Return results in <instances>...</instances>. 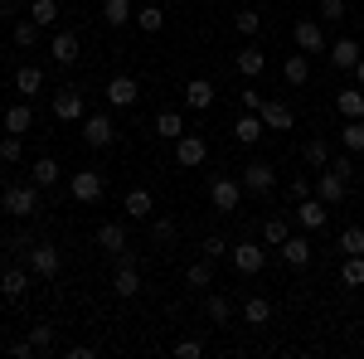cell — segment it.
Masks as SVG:
<instances>
[{"instance_id":"cell-6","label":"cell","mask_w":364,"mask_h":359,"mask_svg":"<svg viewBox=\"0 0 364 359\" xmlns=\"http://www.w3.org/2000/svg\"><path fill=\"white\" fill-rule=\"evenodd\" d=\"M204 156H209V141L195 136V132H185V136L175 141V166L195 170V166H204Z\"/></svg>"},{"instance_id":"cell-31","label":"cell","mask_w":364,"mask_h":359,"mask_svg":"<svg viewBox=\"0 0 364 359\" xmlns=\"http://www.w3.org/2000/svg\"><path fill=\"white\" fill-rule=\"evenodd\" d=\"M243 321H248L252 331H262V326L272 321V301H262V296H248V301H243Z\"/></svg>"},{"instance_id":"cell-45","label":"cell","mask_w":364,"mask_h":359,"mask_svg":"<svg viewBox=\"0 0 364 359\" xmlns=\"http://www.w3.org/2000/svg\"><path fill=\"white\" fill-rule=\"evenodd\" d=\"M34 243H39V238H34L29 228H20V233H10V243H5V248L15 252V262H20V257H29V248H34Z\"/></svg>"},{"instance_id":"cell-12","label":"cell","mask_w":364,"mask_h":359,"mask_svg":"<svg viewBox=\"0 0 364 359\" xmlns=\"http://www.w3.org/2000/svg\"><path fill=\"white\" fill-rule=\"evenodd\" d=\"M257 117H262V127H267V132H291V127H296V112L287 107V102H262Z\"/></svg>"},{"instance_id":"cell-36","label":"cell","mask_w":364,"mask_h":359,"mask_svg":"<svg viewBox=\"0 0 364 359\" xmlns=\"http://www.w3.org/2000/svg\"><path fill=\"white\" fill-rule=\"evenodd\" d=\"M10 39H15V49H34V44H39V25H34V20H15V29H10Z\"/></svg>"},{"instance_id":"cell-5","label":"cell","mask_w":364,"mask_h":359,"mask_svg":"<svg viewBox=\"0 0 364 359\" xmlns=\"http://www.w3.org/2000/svg\"><path fill=\"white\" fill-rule=\"evenodd\" d=\"M25 262H29V272H34V277H58V267H63V252H58L54 243H34Z\"/></svg>"},{"instance_id":"cell-42","label":"cell","mask_w":364,"mask_h":359,"mask_svg":"<svg viewBox=\"0 0 364 359\" xmlns=\"http://www.w3.org/2000/svg\"><path fill=\"white\" fill-rule=\"evenodd\" d=\"M262 243H272V248L287 243V219H282V214H272V219L262 223Z\"/></svg>"},{"instance_id":"cell-8","label":"cell","mask_w":364,"mask_h":359,"mask_svg":"<svg viewBox=\"0 0 364 359\" xmlns=\"http://www.w3.org/2000/svg\"><path fill=\"white\" fill-rule=\"evenodd\" d=\"M68 190H73V199H78V204H97L107 185H102V175H97V170H78V175L68 180Z\"/></svg>"},{"instance_id":"cell-56","label":"cell","mask_w":364,"mask_h":359,"mask_svg":"<svg viewBox=\"0 0 364 359\" xmlns=\"http://www.w3.org/2000/svg\"><path fill=\"white\" fill-rule=\"evenodd\" d=\"M360 350H364V340H360Z\"/></svg>"},{"instance_id":"cell-11","label":"cell","mask_w":364,"mask_h":359,"mask_svg":"<svg viewBox=\"0 0 364 359\" xmlns=\"http://www.w3.org/2000/svg\"><path fill=\"white\" fill-rule=\"evenodd\" d=\"M291 34H296V49L301 54H326V29L316 25V20H296Z\"/></svg>"},{"instance_id":"cell-35","label":"cell","mask_w":364,"mask_h":359,"mask_svg":"<svg viewBox=\"0 0 364 359\" xmlns=\"http://www.w3.org/2000/svg\"><path fill=\"white\" fill-rule=\"evenodd\" d=\"M301 156H306V166H311V170H326V166H331V146H326V136H311Z\"/></svg>"},{"instance_id":"cell-41","label":"cell","mask_w":364,"mask_h":359,"mask_svg":"<svg viewBox=\"0 0 364 359\" xmlns=\"http://www.w3.org/2000/svg\"><path fill=\"white\" fill-rule=\"evenodd\" d=\"M199 248H204V257H209V262H219V257H228V252H233V243H228L224 233H209Z\"/></svg>"},{"instance_id":"cell-22","label":"cell","mask_w":364,"mask_h":359,"mask_svg":"<svg viewBox=\"0 0 364 359\" xmlns=\"http://www.w3.org/2000/svg\"><path fill=\"white\" fill-rule=\"evenodd\" d=\"M233 68H238V73H243V78H257V73H262V68H267V54H262V49H238V54H233Z\"/></svg>"},{"instance_id":"cell-9","label":"cell","mask_w":364,"mask_h":359,"mask_svg":"<svg viewBox=\"0 0 364 359\" xmlns=\"http://www.w3.org/2000/svg\"><path fill=\"white\" fill-rule=\"evenodd\" d=\"M311 190H316V199H326V204H340V199L350 194V180H340L336 170L326 166V170H316V185H311Z\"/></svg>"},{"instance_id":"cell-34","label":"cell","mask_w":364,"mask_h":359,"mask_svg":"<svg viewBox=\"0 0 364 359\" xmlns=\"http://www.w3.org/2000/svg\"><path fill=\"white\" fill-rule=\"evenodd\" d=\"M156 136L180 141L185 136V117H180V112H161V117H156Z\"/></svg>"},{"instance_id":"cell-43","label":"cell","mask_w":364,"mask_h":359,"mask_svg":"<svg viewBox=\"0 0 364 359\" xmlns=\"http://www.w3.org/2000/svg\"><path fill=\"white\" fill-rule=\"evenodd\" d=\"M233 29H238L243 39H252V34L262 29V15H257V10H238V15H233Z\"/></svg>"},{"instance_id":"cell-10","label":"cell","mask_w":364,"mask_h":359,"mask_svg":"<svg viewBox=\"0 0 364 359\" xmlns=\"http://www.w3.org/2000/svg\"><path fill=\"white\" fill-rule=\"evenodd\" d=\"M102 92H107V102H112V107H136L141 83H136V78H127V73H117V78L102 87Z\"/></svg>"},{"instance_id":"cell-40","label":"cell","mask_w":364,"mask_h":359,"mask_svg":"<svg viewBox=\"0 0 364 359\" xmlns=\"http://www.w3.org/2000/svg\"><path fill=\"white\" fill-rule=\"evenodd\" d=\"M340 252H345V257H360L364 252V228L360 223H350V228L340 233Z\"/></svg>"},{"instance_id":"cell-7","label":"cell","mask_w":364,"mask_h":359,"mask_svg":"<svg viewBox=\"0 0 364 359\" xmlns=\"http://www.w3.org/2000/svg\"><path fill=\"white\" fill-rule=\"evenodd\" d=\"M238 180H243V194H272V185H277V170L267 166V161H252V166L243 170Z\"/></svg>"},{"instance_id":"cell-49","label":"cell","mask_w":364,"mask_h":359,"mask_svg":"<svg viewBox=\"0 0 364 359\" xmlns=\"http://www.w3.org/2000/svg\"><path fill=\"white\" fill-rule=\"evenodd\" d=\"M175 355H180V359H199V355H204V345H199V340H175Z\"/></svg>"},{"instance_id":"cell-1","label":"cell","mask_w":364,"mask_h":359,"mask_svg":"<svg viewBox=\"0 0 364 359\" xmlns=\"http://www.w3.org/2000/svg\"><path fill=\"white\" fill-rule=\"evenodd\" d=\"M0 204H5L15 219H29V214L39 209V185H34V180H15V185H5Z\"/></svg>"},{"instance_id":"cell-32","label":"cell","mask_w":364,"mask_h":359,"mask_svg":"<svg viewBox=\"0 0 364 359\" xmlns=\"http://www.w3.org/2000/svg\"><path fill=\"white\" fill-rule=\"evenodd\" d=\"M136 25L146 29V34H161V29H166V10H161L156 0H146V5L136 10Z\"/></svg>"},{"instance_id":"cell-39","label":"cell","mask_w":364,"mask_h":359,"mask_svg":"<svg viewBox=\"0 0 364 359\" xmlns=\"http://www.w3.org/2000/svg\"><path fill=\"white\" fill-rule=\"evenodd\" d=\"M0 161H5V166H20V161H25V141L15 136V132L0 136Z\"/></svg>"},{"instance_id":"cell-54","label":"cell","mask_w":364,"mask_h":359,"mask_svg":"<svg viewBox=\"0 0 364 359\" xmlns=\"http://www.w3.org/2000/svg\"><path fill=\"white\" fill-rule=\"evenodd\" d=\"M0 15H5V20H15V15H20V10H15V0H0Z\"/></svg>"},{"instance_id":"cell-52","label":"cell","mask_w":364,"mask_h":359,"mask_svg":"<svg viewBox=\"0 0 364 359\" xmlns=\"http://www.w3.org/2000/svg\"><path fill=\"white\" fill-rule=\"evenodd\" d=\"M10 355H15V359H34L39 350H34V340L25 335V340H15V345H10Z\"/></svg>"},{"instance_id":"cell-23","label":"cell","mask_w":364,"mask_h":359,"mask_svg":"<svg viewBox=\"0 0 364 359\" xmlns=\"http://www.w3.org/2000/svg\"><path fill=\"white\" fill-rule=\"evenodd\" d=\"M102 20L112 29H127L136 20V10H132V0H102Z\"/></svg>"},{"instance_id":"cell-19","label":"cell","mask_w":364,"mask_h":359,"mask_svg":"<svg viewBox=\"0 0 364 359\" xmlns=\"http://www.w3.org/2000/svg\"><path fill=\"white\" fill-rule=\"evenodd\" d=\"M326 214H331L326 199H301V204H296V219H301V228H311V233L326 228Z\"/></svg>"},{"instance_id":"cell-4","label":"cell","mask_w":364,"mask_h":359,"mask_svg":"<svg viewBox=\"0 0 364 359\" xmlns=\"http://www.w3.org/2000/svg\"><path fill=\"white\" fill-rule=\"evenodd\" d=\"M83 141L92 146V151H102V146H112L117 141V127L107 112H92V117H83Z\"/></svg>"},{"instance_id":"cell-28","label":"cell","mask_w":364,"mask_h":359,"mask_svg":"<svg viewBox=\"0 0 364 359\" xmlns=\"http://www.w3.org/2000/svg\"><path fill=\"white\" fill-rule=\"evenodd\" d=\"M122 209H127L132 219H151L156 199H151V190H127V199H122Z\"/></svg>"},{"instance_id":"cell-14","label":"cell","mask_w":364,"mask_h":359,"mask_svg":"<svg viewBox=\"0 0 364 359\" xmlns=\"http://www.w3.org/2000/svg\"><path fill=\"white\" fill-rule=\"evenodd\" d=\"M54 117L58 122H78V117H83V92H78V87H58L54 92Z\"/></svg>"},{"instance_id":"cell-50","label":"cell","mask_w":364,"mask_h":359,"mask_svg":"<svg viewBox=\"0 0 364 359\" xmlns=\"http://www.w3.org/2000/svg\"><path fill=\"white\" fill-rule=\"evenodd\" d=\"M331 170H336L340 180H355V161L350 156H331Z\"/></svg>"},{"instance_id":"cell-26","label":"cell","mask_w":364,"mask_h":359,"mask_svg":"<svg viewBox=\"0 0 364 359\" xmlns=\"http://www.w3.org/2000/svg\"><path fill=\"white\" fill-rule=\"evenodd\" d=\"M282 257H287V267H306V262H311V243H306V238H296V233H287Z\"/></svg>"},{"instance_id":"cell-27","label":"cell","mask_w":364,"mask_h":359,"mask_svg":"<svg viewBox=\"0 0 364 359\" xmlns=\"http://www.w3.org/2000/svg\"><path fill=\"white\" fill-rule=\"evenodd\" d=\"M29 180H34L39 190H54V185H58V161H54V156L34 161V166H29Z\"/></svg>"},{"instance_id":"cell-53","label":"cell","mask_w":364,"mask_h":359,"mask_svg":"<svg viewBox=\"0 0 364 359\" xmlns=\"http://www.w3.org/2000/svg\"><path fill=\"white\" fill-rule=\"evenodd\" d=\"M262 102H267L262 92H252V87H243V112H257V107H262Z\"/></svg>"},{"instance_id":"cell-30","label":"cell","mask_w":364,"mask_h":359,"mask_svg":"<svg viewBox=\"0 0 364 359\" xmlns=\"http://www.w3.org/2000/svg\"><path fill=\"white\" fill-rule=\"evenodd\" d=\"M185 282H190L195 291H209V286H214V262H209V257L190 262V267H185Z\"/></svg>"},{"instance_id":"cell-38","label":"cell","mask_w":364,"mask_h":359,"mask_svg":"<svg viewBox=\"0 0 364 359\" xmlns=\"http://www.w3.org/2000/svg\"><path fill=\"white\" fill-rule=\"evenodd\" d=\"M340 146H345L350 156H360L364 151V122H345V127H340Z\"/></svg>"},{"instance_id":"cell-44","label":"cell","mask_w":364,"mask_h":359,"mask_svg":"<svg viewBox=\"0 0 364 359\" xmlns=\"http://www.w3.org/2000/svg\"><path fill=\"white\" fill-rule=\"evenodd\" d=\"M340 282H345V286H364V252H360V257H345Z\"/></svg>"},{"instance_id":"cell-3","label":"cell","mask_w":364,"mask_h":359,"mask_svg":"<svg viewBox=\"0 0 364 359\" xmlns=\"http://www.w3.org/2000/svg\"><path fill=\"white\" fill-rule=\"evenodd\" d=\"M228 257H233V267H238L243 277H257L262 267H267V248H262V243H252V238L233 243V252H228Z\"/></svg>"},{"instance_id":"cell-21","label":"cell","mask_w":364,"mask_h":359,"mask_svg":"<svg viewBox=\"0 0 364 359\" xmlns=\"http://www.w3.org/2000/svg\"><path fill=\"white\" fill-rule=\"evenodd\" d=\"M49 54H54V63H73L78 58V34L73 29H58L54 39H49Z\"/></svg>"},{"instance_id":"cell-17","label":"cell","mask_w":364,"mask_h":359,"mask_svg":"<svg viewBox=\"0 0 364 359\" xmlns=\"http://www.w3.org/2000/svg\"><path fill=\"white\" fill-rule=\"evenodd\" d=\"M336 107L345 122H364V87H340L336 92Z\"/></svg>"},{"instance_id":"cell-18","label":"cell","mask_w":364,"mask_h":359,"mask_svg":"<svg viewBox=\"0 0 364 359\" xmlns=\"http://www.w3.org/2000/svg\"><path fill=\"white\" fill-rule=\"evenodd\" d=\"M0 127H5V132H15V136H25L29 127H34V112H29V102L5 107V112H0Z\"/></svg>"},{"instance_id":"cell-25","label":"cell","mask_w":364,"mask_h":359,"mask_svg":"<svg viewBox=\"0 0 364 359\" xmlns=\"http://www.w3.org/2000/svg\"><path fill=\"white\" fill-rule=\"evenodd\" d=\"M39 87H44V68H34V63L15 68V92H20V97H34Z\"/></svg>"},{"instance_id":"cell-37","label":"cell","mask_w":364,"mask_h":359,"mask_svg":"<svg viewBox=\"0 0 364 359\" xmlns=\"http://www.w3.org/2000/svg\"><path fill=\"white\" fill-rule=\"evenodd\" d=\"M29 20L39 29H54V20H58V0H34L29 5Z\"/></svg>"},{"instance_id":"cell-20","label":"cell","mask_w":364,"mask_h":359,"mask_svg":"<svg viewBox=\"0 0 364 359\" xmlns=\"http://www.w3.org/2000/svg\"><path fill=\"white\" fill-rule=\"evenodd\" d=\"M92 248H102V252H122L127 248V228H122V223H102V228H97V233H92Z\"/></svg>"},{"instance_id":"cell-29","label":"cell","mask_w":364,"mask_h":359,"mask_svg":"<svg viewBox=\"0 0 364 359\" xmlns=\"http://www.w3.org/2000/svg\"><path fill=\"white\" fill-rule=\"evenodd\" d=\"M228 316H233V306H228V296H219V291H209V296H204V321H209V326H228Z\"/></svg>"},{"instance_id":"cell-55","label":"cell","mask_w":364,"mask_h":359,"mask_svg":"<svg viewBox=\"0 0 364 359\" xmlns=\"http://www.w3.org/2000/svg\"><path fill=\"white\" fill-rule=\"evenodd\" d=\"M350 73H355V83L364 87V54H360V63H355V68H350Z\"/></svg>"},{"instance_id":"cell-51","label":"cell","mask_w":364,"mask_h":359,"mask_svg":"<svg viewBox=\"0 0 364 359\" xmlns=\"http://www.w3.org/2000/svg\"><path fill=\"white\" fill-rule=\"evenodd\" d=\"M287 194H291V204H301V199H311V180H301V175H296V180L287 185Z\"/></svg>"},{"instance_id":"cell-24","label":"cell","mask_w":364,"mask_h":359,"mask_svg":"<svg viewBox=\"0 0 364 359\" xmlns=\"http://www.w3.org/2000/svg\"><path fill=\"white\" fill-rule=\"evenodd\" d=\"M326 54H331V63H336V68H345V73H350V68L360 63V44H355V39H336Z\"/></svg>"},{"instance_id":"cell-13","label":"cell","mask_w":364,"mask_h":359,"mask_svg":"<svg viewBox=\"0 0 364 359\" xmlns=\"http://www.w3.org/2000/svg\"><path fill=\"white\" fill-rule=\"evenodd\" d=\"M25 291H29V272L20 262H10V267L0 272V296H5V301H20Z\"/></svg>"},{"instance_id":"cell-46","label":"cell","mask_w":364,"mask_h":359,"mask_svg":"<svg viewBox=\"0 0 364 359\" xmlns=\"http://www.w3.org/2000/svg\"><path fill=\"white\" fill-rule=\"evenodd\" d=\"M29 340H34V350H54V326H29Z\"/></svg>"},{"instance_id":"cell-2","label":"cell","mask_w":364,"mask_h":359,"mask_svg":"<svg viewBox=\"0 0 364 359\" xmlns=\"http://www.w3.org/2000/svg\"><path fill=\"white\" fill-rule=\"evenodd\" d=\"M209 204H214L219 214H233V209L243 204V180H233V175H214V180H209Z\"/></svg>"},{"instance_id":"cell-33","label":"cell","mask_w":364,"mask_h":359,"mask_svg":"<svg viewBox=\"0 0 364 359\" xmlns=\"http://www.w3.org/2000/svg\"><path fill=\"white\" fill-rule=\"evenodd\" d=\"M282 78L291 87H301L311 78V63H306V54H287V63H282Z\"/></svg>"},{"instance_id":"cell-47","label":"cell","mask_w":364,"mask_h":359,"mask_svg":"<svg viewBox=\"0 0 364 359\" xmlns=\"http://www.w3.org/2000/svg\"><path fill=\"white\" fill-rule=\"evenodd\" d=\"M151 238L156 243H170L175 238V219H151Z\"/></svg>"},{"instance_id":"cell-16","label":"cell","mask_w":364,"mask_h":359,"mask_svg":"<svg viewBox=\"0 0 364 359\" xmlns=\"http://www.w3.org/2000/svg\"><path fill=\"white\" fill-rule=\"evenodd\" d=\"M214 97H219V87L209 83V78H190V83H185V102H190L195 112H209Z\"/></svg>"},{"instance_id":"cell-15","label":"cell","mask_w":364,"mask_h":359,"mask_svg":"<svg viewBox=\"0 0 364 359\" xmlns=\"http://www.w3.org/2000/svg\"><path fill=\"white\" fill-rule=\"evenodd\" d=\"M262 136H267V127H262L257 112H243V117L233 122V141H238V146H257Z\"/></svg>"},{"instance_id":"cell-48","label":"cell","mask_w":364,"mask_h":359,"mask_svg":"<svg viewBox=\"0 0 364 359\" xmlns=\"http://www.w3.org/2000/svg\"><path fill=\"white\" fill-rule=\"evenodd\" d=\"M321 15H326V25L345 20V0H321Z\"/></svg>"}]
</instances>
